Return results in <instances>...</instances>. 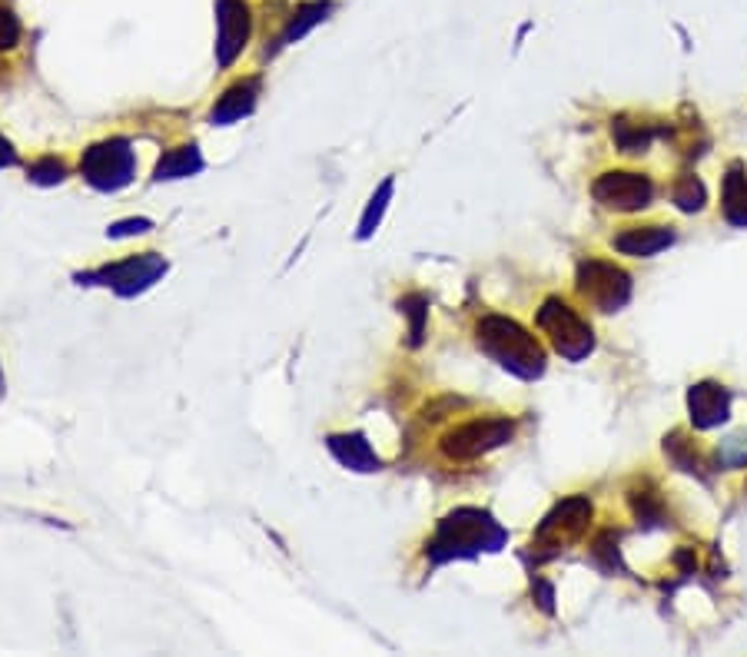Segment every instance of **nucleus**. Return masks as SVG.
<instances>
[{
	"instance_id": "1",
	"label": "nucleus",
	"mask_w": 747,
	"mask_h": 657,
	"mask_svg": "<svg viewBox=\"0 0 747 657\" xmlns=\"http://www.w3.org/2000/svg\"><path fill=\"white\" fill-rule=\"evenodd\" d=\"M479 345L498 358V363L511 372H519L526 379L539 376L545 369V349L535 336H529L519 323L502 319V316H485L479 323Z\"/></svg>"
},
{
	"instance_id": "20",
	"label": "nucleus",
	"mask_w": 747,
	"mask_h": 657,
	"mask_svg": "<svg viewBox=\"0 0 747 657\" xmlns=\"http://www.w3.org/2000/svg\"><path fill=\"white\" fill-rule=\"evenodd\" d=\"M197 166H200L197 153H193V150H180V153H174L169 160L160 163V179H163V176H183V173H190V169H197Z\"/></svg>"
},
{
	"instance_id": "23",
	"label": "nucleus",
	"mask_w": 747,
	"mask_h": 657,
	"mask_svg": "<svg viewBox=\"0 0 747 657\" xmlns=\"http://www.w3.org/2000/svg\"><path fill=\"white\" fill-rule=\"evenodd\" d=\"M0 163H11V153H8V143L0 140Z\"/></svg>"
},
{
	"instance_id": "10",
	"label": "nucleus",
	"mask_w": 747,
	"mask_h": 657,
	"mask_svg": "<svg viewBox=\"0 0 747 657\" xmlns=\"http://www.w3.org/2000/svg\"><path fill=\"white\" fill-rule=\"evenodd\" d=\"M674 243L671 226H628L615 236V250L624 256H655Z\"/></svg>"
},
{
	"instance_id": "16",
	"label": "nucleus",
	"mask_w": 747,
	"mask_h": 657,
	"mask_svg": "<svg viewBox=\"0 0 747 657\" xmlns=\"http://www.w3.org/2000/svg\"><path fill=\"white\" fill-rule=\"evenodd\" d=\"M611 134H615V140H618V147H621L624 153H638V150H645V147L651 143V137H655V130H651L648 124H631V119H615Z\"/></svg>"
},
{
	"instance_id": "9",
	"label": "nucleus",
	"mask_w": 747,
	"mask_h": 657,
	"mask_svg": "<svg viewBox=\"0 0 747 657\" xmlns=\"http://www.w3.org/2000/svg\"><path fill=\"white\" fill-rule=\"evenodd\" d=\"M250 4L246 0H219V64H233L250 40Z\"/></svg>"
},
{
	"instance_id": "6",
	"label": "nucleus",
	"mask_w": 747,
	"mask_h": 657,
	"mask_svg": "<svg viewBox=\"0 0 747 657\" xmlns=\"http://www.w3.org/2000/svg\"><path fill=\"white\" fill-rule=\"evenodd\" d=\"M511 432H515V426L508 422V418H476V422H466L455 432H448L442 439V452L455 462H466V458H476V455L508 442Z\"/></svg>"
},
{
	"instance_id": "22",
	"label": "nucleus",
	"mask_w": 747,
	"mask_h": 657,
	"mask_svg": "<svg viewBox=\"0 0 747 657\" xmlns=\"http://www.w3.org/2000/svg\"><path fill=\"white\" fill-rule=\"evenodd\" d=\"M631 505H635V515L642 521H661V502H658V495H631Z\"/></svg>"
},
{
	"instance_id": "2",
	"label": "nucleus",
	"mask_w": 747,
	"mask_h": 657,
	"mask_svg": "<svg viewBox=\"0 0 747 657\" xmlns=\"http://www.w3.org/2000/svg\"><path fill=\"white\" fill-rule=\"evenodd\" d=\"M498 542H502V528L485 511L463 508L439 525V534L429 552L435 561H445L455 555H472L479 548H495Z\"/></svg>"
},
{
	"instance_id": "4",
	"label": "nucleus",
	"mask_w": 747,
	"mask_h": 657,
	"mask_svg": "<svg viewBox=\"0 0 747 657\" xmlns=\"http://www.w3.org/2000/svg\"><path fill=\"white\" fill-rule=\"evenodd\" d=\"M539 326L552 339V345L565 358H571V363H579V358H585L595 349L592 326L568 303H561V299H545V306L539 309Z\"/></svg>"
},
{
	"instance_id": "21",
	"label": "nucleus",
	"mask_w": 747,
	"mask_h": 657,
	"mask_svg": "<svg viewBox=\"0 0 747 657\" xmlns=\"http://www.w3.org/2000/svg\"><path fill=\"white\" fill-rule=\"evenodd\" d=\"M17 40H21V24H17V17H14L8 8H0V50H11Z\"/></svg>"
},
{
	"instance_id": "5",
	"label": "nucleus",
	"mask_w": 747,
	"mask_h": 657,
	"mask_svg": "<svg viewBox=\"0 0 747 657\" xmlns=\"http://www.w3.org/2000/svg\"><path fill=\"white\" fill-rule=\"evenodd\" d=\"M579 292L602 313H615L628 303L631 279L624 269H618L605 260H588L579 266Z\"/></svg>"
},
{
	"instance_id": "7",
	"label": "nucleus",
	"mask_w": 747,
	"mask_h": 657,
	"mask_svg": "<svg viewBox=\"0 0 747 657\" xmlns=\"http://www.w3.org/2000/svg\"><path fill=\"white\" fill-rule=\"evenodd\" d=\"M592 193L602 206L618 210V213H631V210H645L651 203L655 187H651V179L642 173H605L595 179Z\"/></svg>"
},
{
	"instance_id": "11",
	"label": "nucleus",
	"mask_w": 747,
	"mask_h": 657,
	"mask_svg": "<svg viewBox=\"0 0 747 657\" xmlns=\"http://www.w3.org/2000/svg\"><path fill=\"white\" fill-rule=\"evenodd\" d=\"M687 405H692V418L698 429H711V426H721L727 418V392L714 382H701L692 389V395H687Z\"/></svg>"
},
{
	"instance_id": "3",
	"label": "nucleus",
	"mask_w": 747,
	"mask_h": 657,
	"mask_svg": "<svg viewBox=\"0 0 747 657\" xmlns=\"http://www.w3.org/2000/svg\"><path fill=\"white\" fill-rule=\"evenodd\" d=\"M592 521V502L582 498V495H574V498H565L535 531L532 538V552L539 558H552L558 555L561 548H568L571 542H579V538L585 534Z\"/></svg>"
},
{
	"instance_id": "13",
	"label": "nucleus",
	"mask_w": 747,
	"mask_h": 657,
	"mask_svg": "<svg viewBox=\"0 0 747 657\" xmlns=\"http://www.w3.org/2000/svg\"><path fill=\"white\" fill-rule=\"evenodd\" d=\"M160 269H163L160 260H153V256H137V260H127V263L117 266V269H110L106 279H110L113 286H121V289H137V286H147Z\"/></svg>"
},
{
	"instance_id": "8",
	"label": "nucleus",
	"mask_w": 747,
	"mask_h": 657,
	"mask_svg": "<svg viewBox=\"0 0 747 657\" xmlns=\"http://www.w3.org/2000/svg\"><path fill=\"white\" fill-rule=\"evenodd\" d=\"M134 169V153L127 143H100L84 156V176L93 187H121Z\"/></svg>"
},
{
	"instance_id": "17",
	"label": "nucleus",
	"mask_w": 747,
	"mask_h": 657,
	"mask_svg": "<svg viewBox=\"0 0 747 657\" xmlns=\"http://www.w3.org/2000/svg\"><path fill=\"white\" fill-rule=\"evenodd\" d=\"M332 452L342 462H346V465H353V468H372L376 465V455L369 452V445L359 435H353V439H332Z\"/></svg>"
},
{
	"instance_id": "19",
	"label": "nucleus",
	"mask_w": 747,
	"mask_h": 657,
	"mask_svg": "<svg viewBox=\"0 0 747 657\" xmlns=\"http://www.w3.org/2000/svg\"><path fill=\"white\" fill-rule=\"evenodd\" d=\"M664 448L671 452V458L684 468V471H695V468H701V458H698V452L692 448V442H684V435L678 432V435H671L668 442H664Z\"/></svg>"
},
{
	"instance_id": "15",
	"label": "nucleus",
	"mask_w": 747,
	"mask_h": 657,
	"mask_svg": "<svg viewBox=\"0 0 747 657\" xmlns=\"http://www.w3.org/2000/svg\"><path fill=\"white\" fill-rule=\"evenodd\" d=\"M253 97H256V80L237 84L233 90H226V97L219 100V106L213 110V116L216 119H237V116H243L253 106Z\"/></svg>"
},
{
	"instance_id": "18",
	"label": "nucleus",
	"mask_w": 747,
	"mask_h": 657,
	"mask_svg": "<svg viewBox=\"0 0 747 657\" xmlns=\"http://www.w3.org/2000/svg\"><path fill=\"white\" fill-rule=\"evenodd\" d=\"M674 203L681 210H701L705 206V187L698 176H681L674 184Z\"/></svg>"
},
{
	"instance_id": "12",
	"label": "nucleus",
	"mask_w": 747,
	"mask_h": 657,
	"mask_svg": "<svg viewBox=\"0 0 747 657\" xmlns=\"http://www.w3.org/2000/svg\"><path fill=\"white\" fill-rule=\"evenodd\" d=\"M724 216L737 226H747V173L734 163L724 176Z\"/></svg>"
},
{
	"instance_id": "14",
	"label": "nucleus",
	"mask_w": 747,
	"mask_h": 657,
	"mask_svg": "<svg viewBox=\"0 0 747 657\" xmlns=\"http://www.w3.org/2000/svg\"><path fill=\"white\" fill-rule=\"evenodd\" d=\"M329 11H332V4H326V0H306V4L296 8V14L290 17V27H286V34H282L279 40H282V43L300 40L309 27H316L319 21H326Z\"/></svg>"
}]
</instances>
